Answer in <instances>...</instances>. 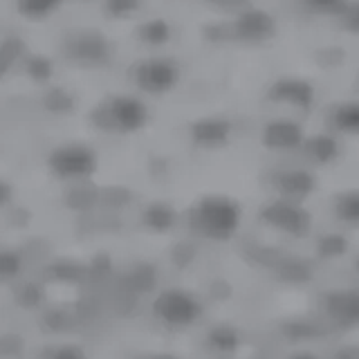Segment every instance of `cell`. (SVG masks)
Segmentation results:
<instances>
[{"instance_id": "1", "label": "cell", "mask_w": 359, "mask_h": 359, "mask_svg": "<svg viewBox=\"0 0 359 359\" xmlns=\"http://www.w3.org/2000/svg\"><path fill=\"white\" fill-rule=\"evenodd\" d=\"M241 205L229 196L209 194L198 198L187 211V224L198 238L224 243L241 227Z\"/></svg>"}, {"instance_id": "2", "label": "cell", "mask_w": 359, "mask_h": 359, "mask_svg": "<svg viewBox=\"0 0 359 359\" xmlns=\"http://www.w3.org/2000/svg\"><path fill=\"white\" fill-rule=\"evenodd\" d=\"M149 117L151 112L142 99L133 95H108L95 104L90 112V123L104 135L126 137L146 128Z\"/></svg>"}, {"instance_id": "3", "label": "cell", "mask_w": 359, "mask_h": 359, "mask_svg": "<svg viewBox=\"0 0 359 359\" xmlns=\"http://www.w3.org/2000/svg\"><path fill=\"white\" fill-rule=\"evenodd\" d=\"M48 168L56 180L63 182H79L88 180L97 171V153L86 144L67 142L56 146L48 157Z\"/></svg>"}, {"instance_id": "4", "label": "cell", "mask_w": 359, "mask_h": 359, "mask_svg": "<svg viewBox=\"0 0 359 359\" xmlns=\"http://www.w3.org/2000/svg\"><path fill=\"white\" fill-rule=\"evenodd\" d=\"M133 81L146 95H166L180 81V65L166 56H149L133 67Z\"/></svg>"}, {"instance_id": "5", "label": "cell", "mask_w": 359, "mask_h": 359, "mask_svg": "<svg viewBox=\"0 0 359 359\" xmlns=\"http://www.w3.org/2000/svg\"><path fill=\"white\" fill-rule=\"evenodd\" d=\"M153 317L166 328L182 330L200 317V303L184 290H166L153 303Z\"/></svg>"}, {"instance_id": "6", "label": "cell", "mask_w": 359, "mask_h": 359, "mask_svg": "<svg viewBox=\"0 0 359 359\" xmlns=\"http://www.w3.org/2000/svg\"><path fill=\"white\" fill-rule=\"evenodd\" d=\"M303 142H306V133H303L301 123L292 119H274L269 121L263 130V144L265 149L276 151V153H290V151H301Z\"/></svg>"}, {"instance_id": "7", "label": "cell", "mask_w": 359, "mask_h": 359, "mask_svg": "<svg viewBox=\"0 0 359 359\" xmlns=\"http://www.w3.org/2000/svg\"><path fill=\"white\" fill-rule=\"evenodd\" d=\"M269 99H272L274 104L308 110L312 106L314 90L308 81H303V79H278V81H274L272 88H269Z\"/></svg>"}, {"instance_id": "8", "label": "cell", "mask_w": 359, "mask_h": 359, "mask_svg": "<svg viewBox=\"0 0 359 359\" xmlns=\"http://www.w3.org/2000/svg\"><path fill=\"white\" fill-rule=\"evenodd\" d=\"M238 34L245 43H265L274 36V20L261 9H250L238 18Z\"/></svg>"}, {"instance_id": "9", "label": "cell", "mask_w": 359, "mask_h": 359, "mask_svg": "<svg viewBox=\"0 0 359 359\" xmlns=\"http://www.w3.org/2000/svg\"><path fill=\"white\" fill-rule=\"evenodd\" d=\"M330 128L337 135L357 137L359 135V101H341L330 110Z\"/></svg>"}, {"instance_id": "10", "label": "cell", "mask_w": 359, "mask_h": 359, "mask_svg": "<svg viewBox=\"0 0 359 359\" xmlns=\"http://www.w3.org/2000/svg\"><path fill=\"white\" fill-rule=\"evenodd\" d=\"M303 151L308 153V157L312 162H319V164H328L337 157V140L334 135H317V137H306L301 146Z\"/></svg>"}, {"instance_id": "11", "label": "cell", "mask_w": 359, "mask_h": 359, "mask_svg": "<svg viewBox=\"0 0 359 359\" xmlns=\"http://www.w3.org/2000/svg\"><path fill=\"white\" fill-rule=\"evenodd\" d=\"M310 187H312V180L308 173H303V171H280L276 175L278 194L283 191V194H287V196H303V194H308Z\"/></svg>"}, {"instance_id": "12", "label": "cell", "mask_w": 359, "mask_h": 359, "mask_svg": "<svg viewBox=\"0 0 359 359\" xmlns=\"http://www.w3.org/2000/svg\"><path fill=\"white\" fill-rule=\"evenodd\" d=\"M337 213L344 220L359 224V191H348L337 198Z\"/></svg>"}, {"instance_id": "13", "label": "cell", "mask_w": 359, "mask_h": 359, "mask_svg": "<svg viewBox=\"0 0 359 359\" xmlns=\"http://www.w3.org/2000/svg\"><path fill=\"white\" fill-rule=\"evenodd\" d=\"M312 14H321V16H339L346 9V0H303Z\"/></svg>"}, {"instance_id": "14", "label": "cell", "mask_w": 359, "mask_h": 359, "mask_svg": "<svg viewBox=\"0 0 359 359\" xmlns=\"http://www.w3.org/2000/svg\"><path fill=\"white\" fill-rule=\"evenodd\" d=\"M341 22L348 32H357L359 34V0L353 5H346V9L341 11Z\"/></svg>"}]
</instances>
